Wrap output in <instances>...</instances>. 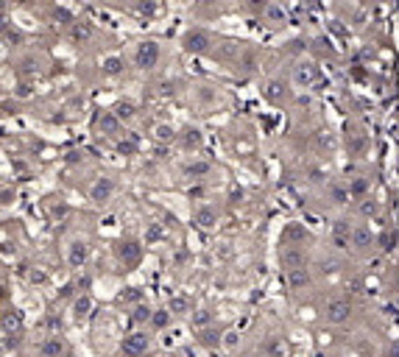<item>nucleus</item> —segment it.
<instances>
[{"mask_svg": "<svg viewBox=\"0 0 399 357\" xmlns=\"http://www.w3.org/2000/svg\"><path fill=\"white\" fill-rule=\"evenodd\" d=\"M193 224L201 226V229H209V226L218 224V212H215V207H209V204H201V207H196V212H193Z\"/></svg>", "mask_w": 399, "mask_h": 357, "instance_id": "obj_9", "label": "nucleus"}, {"mask_svg": "<svg viewBox=\"0 0 399 357\" xmlns=\"http://www.w3.org/2000/svg\"><path fill=\"white\" fill-rule=\"evenodd\" d=\"M159 62V45L157 42H140L134 50V64L140 67V70H148V67H154V64Z\"/></svg>", "mask_w": 399, "mask_h": 357, "instance_id": "obj_3", "label": "nucleus"}, {"mask_svg": "<svg viewBox=\"0 0 399 357\" xmlns=\"http://www.w3.org/2000/svg\"><path fill=\"white\" fill-rule=\"evenodd\" d=\"M134 104H131V101H123V104H117V109H114V115H117V118L120 120H131L134 118Z\"/></svg>", "mask_w": 399, "mask_h": 357, "instance_id": "obj_27", "label": "nucleus"}, {"mask_svg": "<svg viewBox=\"0 0 399 357\" xmlns=\"http://www.w3.org/2000/svg\"><path fill=\"white\" fill-rule=\"evenodd\" d=\"M67 212H70V210H67V204H62V201H59V204H50V215H53V218H64Z\"/></svg>", "mask_w": 399, "mask_h": 357, "instance_id": "obj_33", "label": "nucleus"}, {"mask_svg": "<svg viewBox=\"0 0 399 357\" xmlns=\"http://www.w3.org/2000/svg\"><path fill=\"white\" fill-rule=\"evenodd\" d=\"M171 357H179V355H171Z\"/></svg>", "mask_w": 399, "mask_h": 357, "instance_id": "obj_43", "label": "nucleus"}, {"mask_svg": "<svg viewBox=\"0 0 399 357\" xmlns=\"http://www.w3.org/2000/svg\"><path fill=\"white\" fill-rule=\"evenodd\" d=\"M380 245H383L385 251L394 248V235H391V232H383V235H380Z\"/></svg>", "mask_w": 399, "mask_h": 357, "instance_id": "obj_34", "label": "nucleus"}, {"mask_svg": "<svg viewBox=\"0 0 399 357\" xmlns=\"http://www.w3.org/2000/svg\"><path fill=\"white\" fill-rule=\"evenodd\" d=\"M221 329H201L199 332V343L201 346H209V349H212V346H218V343H221Z\"/></svg>", "mask_w": 399, "mask_h": 357, "instance_id": "obj_18", "label": "nucleus"}, {"mask_svg": "<svg viewBox=\"0 0 399 357\" xmlns=\"http://www.w3.org/2000/svg\"><path fill=\"white\" fill-rule=\"evenodd\" d=\"M168 324H171V310H157L154 318H151V327L154 329H165Z\"/></svg>", "mask_w": 399, "mask_h": 357, "instance_id": "obj_26", "label": "nucleus"}, {"mask_svg": "<svg viewBox=\"0 0 399 357\" xmlns=\"http://www.w3.org/2000/svg\"><path fill=\"white\" fill-rule=\"evenodd\" d=\"M31 282H45V273L42 271H31Z\"/></svg>", "mask_w": 399, "mask_h": 357, "instance_id": "obj_39", "label": "nucleus"}, {"mask_svg": "<svg viewBox=\"0 0 399 357\" xmlns=\"http://www.w3.org/2000/svg\"><path fill=\"white\" fill-rule=\"evenodd\" d=\"M137 8H140L143 14H151V11H154V6H151V3H140V6H137Z\"/></svg>", "mask_w": 399, "mask_h": 357, "instance_id": "obj_40", "label": "nucleus"}, {"mask_svg": "<svg viewBox=\"0 0 399 357\" xmlns=\"http://www.w3.org/2000/svg\"><path fill=\"white\" fill-rule=\"evenodd\" d=\"M201 101H212L215 98V92H212V87H199V92H196Z\"/></svg>", "mask_w": 399, "mask_h": 357, "instance_id": "obj_36", "label": "nucleus"}, {"mask_svg": "<svg viewBox=\"0 0 399 357\" xmlns=\"http://www.w3.org/2000/svg\"><path fill=\"white\" fill-rule=\"evenodd\" d=\"M87 36H90L87 25H73V39H87Z\"/></svg>", "mask_w": 399, "mask_h": 357, "instance_id": "obj_35", "label": "nucleus"}, {"mask_svg": "<svg viewBox=\"0 0 399 357\" xmlns=\"http://www.w3.org/2000/svg\"><path fill=\"white\" fill-rule=\"evenodd\" d=\"M79 159H84L79 151H70V154H67V162H79Z\"/></svg>", "mask_w": 399, "mask_h": 357, "instance_id": "obj_41", "label": "nucleus"}, {"mask_svg": "<svg viewBox=\"0 0 399 357\" xmlns=\"http://www.w3.org/2000/svg\"><path fill=\"white\" fill-rule=\"evenodd\" d=\"M391 357H399V343H394V349H391Z\"/></svg>", "mask_w": 399, "mask_h": 357, "instance_id": "obj_42", "label": "nucleus"}, {"mask_svg": "<svg viewBox=\"0 0 399 357\" xmlns=\"http://www.w3.org/2000/svg\"><path fill=\"white\" fill-rule=\"evenodd\" d=\"M310 238V232L304 229V224H285L282 226V235H279V243L282 245H299V243H304V240Z\"/></svg>", "mask_w": 399, "mask_h": 357, "instance_id": "obj_7", "label": "nucleus"}, {"mask_svg": "<svg viewBox=\"0 0 399 357\" xmlns=\"http://www.w3.org/2000/svg\"><path fill=\"white\" fill-rule=\"evenodd\" d=\"M143 357H151V355H143Z\"/></svg>", "mask_w": 399, "mask_h": 357, "instance_id": "obj_44", "label": "nucleus"}, {"mask_svg": "<svg viewBox=\"0 0 399 357\" xmlns=\"http://www.w3.org/2000/svg\"><path fill=\"white\" fill-rule=\"evenodd\" d=\"M90 310H93V299H90V296H79V299H76V304H73V315H76L79 321L90 315Z\"/></svg>", "mask_w": 399, "mask_h": 357, "instance_id": "obj_19", "label": "nucleus"}, {"mask_svg": "<svg viewBox=\"0 0 399 357\" xmlns=\"http://www.w3.org/2000/svg\"><path fill=\"white\" fill-rule=\"evenodd\" d=\"M310 279H313V276H310V268H296V271H288V285L291 287H296V290H299V287H307L310 285Z\"/></svg>", "mask_w": 399, "mask_h": 357, "instance_id": "obj_13", "label": "nucleus"}, {"mask_svg": "<svg viewBox=\"0 0 399 357\" xmlns=\"http://www.w3.org/2000/svg\"><path fill=\"white\" fill-rule=\"evenodd\" d=\"M64 341L59 335H50L39 343V357H64Z\"/></svg>", "mask_w": 399, "mask_h": 357, "instance_id": "obj_10", "label": "nucleus"}, {"mask_svg": "<svg viewBox=\"0 0 399 357\" xmlns=\"http://www.w3.org/2000/svg\"><path fill=\"white\" fill-rule=\"evenodd\" d=\"M265 17H268L271 22H277V25H282V22L288 20V11L279 6V3H268V8H265Z\"/></svg>", "mask_w": 399, "mask_h": 357, "instance_id": "obj_21", "label": "nucleus"}, {"mask_svg": "<svg viewBox=\"0 0 399 357\" xmlns=\"http://www.w3.org/2000/svg\"><path fill=\"white\" fill-rule=\"evenodd\" d=\"M369 187H371V182L366 176H355V179H349V184H346L349 196H355V198H363L366 193H369Z\"/></svg>", "mask_w": 399, "mask_h": 357, "instance_id": "obj_15", "label": "nucleus"}, {"mask_svg": "<svg viewBox=\"0 0 399 357\" xmlns=\"http://www.w3.org/2000/svg\"><path fill=\"white\" fill-rule=\"evenodd\" d=\"M140 299H143V293H140L137 287H128V290L120 293V301H140Z\"/></svg>", "mask_w": 399, "mask_h": 357, "instance_id": "obj_32", "label": "nucleus"}, {"mask_svg": "<svg viewBox=\"0 0 399 357\" xmlns=\"http://www.w3.org/2000/svg\"><path fill=\"white\" fill-rule=\"evenodd\" d=\"M117 151L126 154V156L137 154V140H120V142H117Z\"/></svg>", "mask_w": 399, "mask_h": 357, "instance_id": "obj_28", "label": "nucleus"}, {"mask_svg": "<svg viewBox=\"0 0 399 357\" xmlns=\"http://www.w3.org/2000/svg\"><path fill=\"white\" fill-rule=\"evenodd\" d=\"M304 262H307V257L299 245H282V248H279V265L285 268V271L304 268Z\"/></svg>", "mask_w": 399, "mask_h": 357, "instance_id": "obj_4", "label": "nucleus"}, {"mask_svg": "<svg viewBox=\"0 0 399 357\" xmlns=\"http://www.w3.org/2000/svg\"><path fill=\"white\" fill-rule=\"evenodd\" d=\"M263 349L268 357H288V346L282 343V338H268Z\"/></svg>", "mask_w": 399, "mask_h": 357, "instance_id": "obj_16", "label": "nucleus"}, {"mask_svg": "<svg viewBox=\"0 0 399 357\" xmlns=\"http://www.w3.org/2000/svg\"><path fill=\"white\" fill-rule=\"evenodd\" d=\"M265 98L282 101V98H285V84H279V81H268V87H265Z\"/></svg>", "mask_w": 399, "mask_h": 357, "instance_id": "obj_22", "label": "nucleus"}, {"mask_svg": "<svg viewBox=\"0 0 399 357\" xmlns=\"http://www.w3.org/2000/svg\"><path fill=\"white\" fill-rule=\"evenodd\" d=\"M120 123H123V120L117 118L114 112H103V118L98 120V128L103 134H117V131H120Z\"/></svg>", "mask_w": 399, "mask_h": 357, "instance_id": "obj_14", "label": "nucleus"}, {"mask_svg": "<svg viewBox=\"0 0 399 357\" xmlns=\"http://www.w3.org/2000/svg\"><path fill=\"white\" fill-rule=\"evenodd\" d=\"M148 346H151L148 332H131V335H126L120 352H123V357H143L148 352Z\"/></svg>", "mask_w": 399, "mask_h": 357, "instance_id": "obj_2", "label": "nucleus"}, {"mask_svg": "<svg viewBox=\"0 0 399 357\" xmlns=\"http://www.w3.org/2000/svg\"><path fill=\"white\" fill-rule=\"evenodd\" d=\"M293 78H296V84H299V87H310V84L315 81V67H313V64H307V62L296 64V73H293Z\"/></svg>", "mask_w": 399, "mask_h": 357, "instance_id": "obj_12", "label": "nucleus"}, {"mask_svg": "<svg viewBox=\"0 0 399 357\" xmlns=\"http://www.w3.org/2000/svg\"><path fill=\"white\" fill-rule=\"evenodd\" d=\"M114 254H117V259L120 262H126L128 268L137 265L140 262V257H143V248L134 243V240H120V243H114Z\"/></svg>", "mask_w": 399, "mask_h": 357, "instance_id": "obj_6", "label": "nucleus"}, {"mask_svg": "<svg viewBox=\"0 0 399 357\" xmlns=\"http://www.w3.org/2000/svg\"><path fill=\"white\" fill-rule=\"evenodd\" d=\"M87 254H90V245L87 240H73L70 243V251H67V259H70L73 268H81L87 262Z\"/></svg>", "mask_w": 399, "mask_h": 357, "instance_id": "obj_11", "label": "nucleus"}, {"mask_svg": "<svg viewBox=\"0 0 399 357\" xmlns=\"http://www.w3.org/2000/svg\"><path fill=\"white\" fill-rule=\"evenodd\" d=\"M171 313H176V315H185V313H190V301L185 299V296H173L171 299Z\"/></svg>", "mask_w": 399, "mask_h": 357, "instance_id": "obj_24", "label": "nucleus"}, {"mask_svg": "<svg viewBox=\"0 0 399 357\" xmlns=\"http://www.w3.org/2000/svg\"><path fill=\"white\" fill-rule=\"evenodd\" d=\"M209 45H212V39H209L207 31H201V28H187L182 34V48L187 53H207Z\"/></svg>", "mask_w": 399, "mask_h": 357, "instance_id": "obj_1", "label": "nucleus"}, {"mask_svg": "<svg viewBox=\"0 0 399 357\" xmlns=\"http://www.w3.org/2000/svg\"><path fill=\"white\" fill-rule=\"evenodd\" d=\"M131 318H134V321H151V318H154V313H151L145 304H140V307L134 310V315H131Z\"/></svg>", "mask_w": 399, "mask_h": 357, "instance_id": "obj_31", "label": "nucleus"}, {"mask_svg": "<svg viewBox=\"0 0 399 357\" xmlns=\"http://www.w3.org/2000/svg\"><path fill=\"white\" fill-rule=\"evenodd\" d=\"M112 193H114V182L109 179V176H100V179H95L93 187H90V198H93L95 204L109 201V198H112Z\"/></svg>", "mask_w": 399, "mask_h": 357, "instance_id": "obj_8", "label": "nucleus"}, {"mask_svg": "<svg viewBox=\"0 0 399 357\" xmlns=\"http://www.w3.org/2000/svg\"><path fill=\"white\" fill-rule=\"evenodd\" d=\"M324 315H327L329 324H346L352 318V304L346 299H335V301H329L327 304Z\"/></svg>", "mask_w": 399, "mask_h": 357, "instance_id": "obj_5", "label": "nucleus"}, {"mask_svg": "<svg viewBox=\"0 0 399 357\" xmlns=\"http://www.w3.org/2000/svg\"><path fill=\"white\" fill-rule=\"evenodd\" d=\"M182 142H185V148H199L201 145V131H199V128H185Z\"/></svg>", "mask_w": 399, "mask_h": 357, "instance_id": "obj_25", "label": "nucleus"}, {"mask_svg": "<svg viewBox=\"0 0 399 357\" xmlns=\"http://www.w3.org/2000/svg\"><path fill=\"white\" fill-rule=\"evenodd\" d=\"M352 245H357V248H369L371 245V232L366 229V226H355V232H352Z\"/></svg>", "mask_w": 399, "mask_h": 357, "instance_id": "obj_17", "label": "nucleus"}, {"mask_svg": "<svg viewBox=\"0 0 399 357\" xmlns=\"http://www.w3.org/2000/svg\"><path fill=\"white\" fill-rule=\"evenodd\" d=\"M123 67H126V62H123L120 56H106L103 59V73H106V76H120Z\"/></svg>", "mask_w": 399, "mask_h": 357, "instance_id": "obj_20", "label": "nucleus"}, {"mask_svg": "<svg viewBox=\"0 0 399 357\" xmlns=\"http://www.w3.org/2000/svg\"><path fill=\"white\" fill-rule=\"evenodd\" d=\"M157 140L159 142H171L173 140V128L165 126V123H159V126H157Z\"/></svg>", "mask_w": 399, "mask_h": 357, "instance_id": "obj_29", "label": "nucleus"}, {"mask_svg": "<svg viewBox=\"0 0 399 357\" xmlns=\"http://www.w3.org/2000/svg\"><path fill=\"white\" fill-rule=\"evenodd\" d=\"M53 17H56V20H67V22H70V14H67L64 8H56V11H53Z\"/></svg>", "mask_w": 399, "mask_h": 357, "instance_id": "obj_38", "label": "nucleus"}, {"mask_svg": "<svg viewBox=\"0 0 399 357\" xmlns=\"http://www.w3.org/2000/svg\"><path fill=\"white\" fill-rule=\"evenodd\" d=\"M187 176H193V179H199V176H207L209 173V162H190L185 168Z\"/></svg>", "mask_w": 399, "mask_h": 357, "instance_id": "obj_23", "label": "nucleus"}, {"mask_svg": "<svg viewBox=\"0 0 399 357\" xmlns=\"http://www.w3.org/2000/svg\"><path fill=\"white\" fill-rule=\"evenodd\" d=\"M209 318H212L209 310H199V313L193 315V327H204V324H209Z\"/></svg>", "mask_w": 399, "mask_h": 357, "instance_id": "obj_30", "label": "nucleus"}, {"mask_svg": "<svg viewBox=\"0 0 399 357\" xmlns=\"http://www.w3.org/2000/svg\"><path fill=\"white\" fill-rule=\"evenodd\" d=\"M360 212H363V215H374V212H377V204H374V201H363V204H360Z\"/></svg>", "mask_w": 399, "mask_h": 357, "instance_id": "obj_37", "label": "nucleus"}]
</instances>
